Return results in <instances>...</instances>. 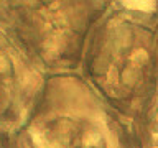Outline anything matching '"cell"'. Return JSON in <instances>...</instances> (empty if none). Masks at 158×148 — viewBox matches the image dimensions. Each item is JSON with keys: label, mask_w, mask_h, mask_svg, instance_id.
I'll return each mask as SVG.
<instances>
[{"label": "cell", "mask_w": 158, "mask_h": 148, "mask_svg": "<svg viewBox=\"0 0 158 148\" xmlns=\"http://www.w3.org/2000/svg\"><path fill=\"white\" fill-rule=\"evenodd\" d=\"M127 7L135 8V10H142V12H148V10H153V8H155V3H150V2H138V3H127Z\"/></svg>", "instance_id": "obj_1"}]
</instances>
